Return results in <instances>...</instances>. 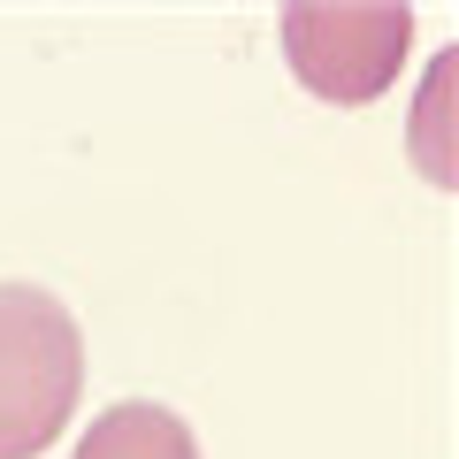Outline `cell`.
<instances>
[{"label": "cell", "instance_id": "6da1fadb", "mask_svg": "<svg viewBox=\"0 0 459 459\" xmlns=\"http://www.w3.org/2000/svg\"><path fill=\"white\" fill-rule=\"evenodd\" d=\"M84 391V337L39 283H0V459H39Z\"/></svg>", "mask_w": 459, "mask_h": 459}, {"label": "cell", "instance_id": "7a4b0ae2", "mask_svg": "<svg viewBox=\"0 0 459 459\" xmlns=\"http://www.w3.org/2000/svg\"><path fill=\"white\" fill-rule=\"evenodd\" d=\"M413 47L406 0H299L283 8V62L329 108H368L398 84Z\"/></svg>", "mask_w": 459, "mask_h": 459}, {"label": "cell", "instance_id": "3957f363", "mask_svg": "<svg viewBox=\"0 0 459 459\" xmlns=\"http://www.w3.org/2000/svg\"><path fill=\"white\" fill-rule=\"evenodd\" d=\"M77 459H199V444H192V429H184L169 406L131 398V406H108L92 429H84Z\"/></svg>", "mask_w": 459, "mask_h": 459}]
</instances>
